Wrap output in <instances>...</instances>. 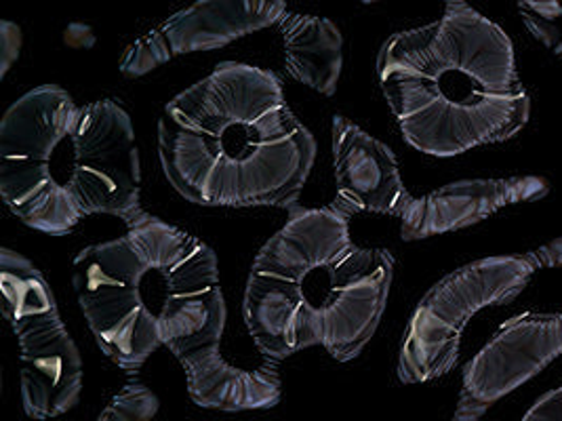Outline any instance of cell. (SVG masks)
<instances>
[{
  "label": "cell",
  "instance_id": "obj_12",
  "mask_svg": "<svg viewBox=\"0 0 562 421\" xmlns=\"http://www.w3.org/2000/svg\"><path fill=\"white\" fill-rule=\"evenodd\" d=\"M222 338H209L176 350V359L188 377V395L203 409L257 411L281 402V371L277 361L266 359L256 368H243L224 361Z\"/></svg>",
  "mask_w": 562,
  "mask_h": 421
},
{
  "label": "cell",
  "instance_id": "obj_2",
  "mask_svg": "<svg viewBox=\"0 0 562 421\" xmlns=\"http://www.w3.org/2000/svg\"><path fill=\"white\" fill-rule=\"evenodd\" d=\"M392 281V253L357 244L348 215L295 205L249 270L245 325L263 359L323 345L350 363L375 335Z\"/></svg>",
  "mask_w": 562,
  "mask_h": 421
},
{
  "label": "cell",
  "instance_id": "obj_17",
  "mask_svg": "<svg viewBox=\"0 0 562 421\" xmlns=\"http://www.w3.org/2000/svg\"><path fill=\"white\" fill-rule=\"evenodd\" d=\"M362 2H380V0H362ZM445 2H453V0H445Z\"/></svg>",
  "mask_w": 562,
  "mask_h": 421
},
{
  "label": "cell",
  "instance_id": "obj_11",
  "mask_svg": "<svg viewBox=\"0 0 562 421\" xmlns=\"http://www.w3.org/2000/svg\"><path fill=\"white\" fill-rule=\"evenodd\" d=\"M548 194L541 178L461 180L413 198L401 217L403 240H424L481 224L488 215L518 203H533Z\"/></svg>",
  "mask_w": 562,
  "mask_h": 421
},
{
  "label": "cell",
  "instance_id": "obj_16",
  "mask_svg": "<svg viewBox=\"0 0 562 421\" xmlns=\"http://www.w3.org/2000/svg\"><path fill=\"white\" fill-rule=\"evenodd\" d=\"M485 409H481L479 405L470 402L468 398L460 396V402H458V409H456V416L451 421H481L485 416Z\"/></svg>",
  "mask_w": 562,
  "mask_h": 421
},
{
  "label": "cell",
  "instance_id": "obj_8",
  "mask_svg": "<svg viewBox=\"0 0 562 421\" xmlns=\"http://www.w3.org/2000/svg\"><path fill=\"white\" fill-rule=\"evenodd\" d=\"M284 13L286 0H196L135 41L123 55L121 72L144 77L183 53L222 49L257 30L277 26Z\"/></svg>",
  "mask_w": 562,
  "mask_h": 421
},
{
  "label": "cell",
  "instance_id": "obj_15",
  "mask_svg": "<svg viewBox=\"0 0 562 421\" xmlns=\"http://www.w3.org/2000/svg\"><path fill=\"white\" fill-rule=\"evenodd\" d=\"M520 4L529 7L531 11H536L537 15H541L543 20H559L562 15L561 0H518Z\"/></svg>",
  "mask_w": 562,
  "mask_h": 421
},
{
  "label": "cell",
  "instance_id": "obj_3",
  "mask_svg": "<svg viewBox=\"0 0 562 421\" xmlns=\"http://www.w3.org/2000/svg\"><path fill=\"white\" fill-rule=\"evenodd\" d=\"M0 194L27 228L70 235L87 215L131 226L142 207V160L127 110L114 100L78 105L41 84L0 121Z\"/></svg>",
  "mask_w": 562,
  "mask_h": 421
},
{
  "label": "cell",
  "instance_id": "obj_5",
  "mask_svg": "<svg viewBox=\"0 0 562 421\" xmlns=\"http://www.w3.org/2000/svg\"><path fill=\"white\" fill-rule=\"evenodd\" d=\"M127 228L78 253L72 285L100 350L137 373L162 345L176 352L222 338L228 312L206 242L148 210Z\"/></svg>",
  "mask_w": 562,
  "mask_h": 421
},
{
  "label": "cell",
  "instance_id": "obj_13",
  "mask_svg": "<svg viewBox=\"0 0 562 421\" xmlns=\"http://www.w3.org/2000/svg\"><path fill=\"white\" fill-rule=\"evenodd\" d=\"M282 38L284 70L310 89L333 95L344 68V38L327 18L284 13L277 24Z\"/></svg>",
  "mask_w": 562,
  "mask_h": 421
},
{
  "label": "cell",
  "instance_id": "obj_10",
  "mask_svg": "<svg viewBox=\"0 0 562 421\" xmlns=\"http://www.w3.org/2000/svg\"><path fill=\"white\" fill-rule=\"evenodd\" d=\"M331 148L337 187L333 209L348 217L375 213L401 219L407 213L413 196L403 184L392 148L341 114L333 116Z\"/></svg>",
  "mask_w": 562,
  "mask_h": 421
},
{
  "label": "cell",
  "instance_id": "obj_14",
  "mask_svg": "<svg viewBox=\"0 0 562 421\" xmlns=\"http://www.w3.org/2000/svg\"><path fill=\"white\" fill-rule=\"evenodd\" d=\"M520 421H562V386L537 398Z\"/></svg>",
  "mask_w": 562,
  "mask_h": 421
},
{
  "label": "cell",
  "instance_id": "obj_4",
  "mask_svg": "<svg viewBox=\"0 0 562 421\" xmlns=\"http://www.w3.org/2000/svg\"><path fill=\"white\" fill-rule=\"evenodd\" d=\"M378 77L403 137L430 157L506 141L531 118L510 36L465 0L447 2L435 24L390 36Z\"/></svg>",
  "mask_w": 562,
  "mask_h": 421
},
{
  "label": "cell",
  "instance_id": "obj_6",
  "mask_svg": "<svg viewBox=\"0 0 562 421\" xmlns=\"http://www.w3.org/2000/svg\"><path fill=\"white\" fill-rule=\"evenodd\" d=\"M541 268H562V238L529 253L468 263L440 278L411 315L398 352V379L428 384L449 375L460 361L470 318L514 301Z\"/></svg>",
  "mask_w": 562,
  "mask_h": 421
},
{
  "label": "cell",
  "instance_id": "obj_7",
  "mask_svg": "<svg viewBox=\"0 0 562 421\" xmlns=\"http://www.w3.org/2000/svg\"><path fill=\"white\" fill-rule=\"evenodd\" d=\"M2 315L20 345V392L27 418L45 421L75 409L82 359L47 278L24 255L0 251Z\"/></svg>",
  "mask_w": 562,
  "mask_h": 421
},
{
  "label": "cell",
  "instance_id": "obj_9",
  "mask_svg": "<svg viewBox=\"0 0 562 421\" xmlns=\"http://www.w3.org/2000/svg\"><path fill=\"white\" fill-rule=\"evenodd\" d=\"M562 356V312H522L506 320L463 368L461 395L488 411Z\"/></svg>",
  "mask_w": 562,
  "mask_h": 421
},
{
  "label": "cell",
  "instance_id": "obj_1",
  "mask_svg": "<svg viewBox=\"0 0 562 421\" xmlns=\"http://www.w3.org/2000/svg\"><path fill=\"white\" fill-rule=\"evenodd\" d=\"M158 158L169 184L194 205L289 210L312 173L316 139L274 72L222 61L165 105Z\"/></svg>",
  "mask_w": 562,
  "mask_h": 421
}]
</instances>
